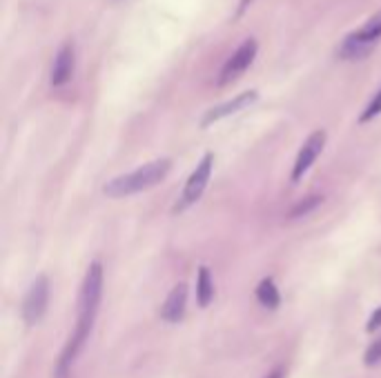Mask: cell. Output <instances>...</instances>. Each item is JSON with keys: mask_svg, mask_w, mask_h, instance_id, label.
I'll use <instances>...</instances> for the list:
<instances>
[{"mask_svg": "<svg viewBox=\"0 0 381 378\" xmlns=\"http://www.w3.org/2000/svg\"><path fill=\"white\" fill-rule=\"evenodd\" d=\"M250 3H252V0H241V3H239V9H237V16H243V12H246Z\"/></svg>", "mask_w": 381, "mask_h": 378, "instance_id": "d6986e66", "label": "cell"}, {"mask_svg": "<svg viewBox=\"0 0 381 378\" xmlns=\"http://www.w3.org/2000/svg\"><path fill=\"white\" fill-rule=\"evenodd\" d=\"M185 307H187V285L178 283L172 287V292L168 294L165 303L161 307V318L165 322H178L185 316Z\"/></svg>", "mask_w": 381, "mask_h": 378, "instance_id": "9c48e42d", "label": "cell"}, {"mask_svg": "<svg viewBox=\"0 0 381 378\" xmlns=\"http://www.w3.org/2000/svg\"><path fill=\"white\" fill-rule=\"evenodd\" d=\"M323 202V196L319 193H312V196H308L303 200H299L297 205L290 209V218H301V216H308L310 211H314Z\"/></svg>", "mask_w": 381, "mask_h": 378, "instance_id": "5bb4252c", "label": "cell"}, {"mask_svg": "<svg viewBox=\"0 0 381 378\" xmlns=\"http://www.w3.org/2000/svg\"><path fill=\"white\" fill-rule=\"evenodd\" d=\"M257 98H259V91L250 89V91H243V94H239V96H234L232 100H225V103L212 107L210 112L203 116L201 127H210V125L219 123V121H223V118H228L232 114L243 112V109H248L252 103H257Z\"/></svg>", "mask_w": 381, "mask_h": 378, "instance_id": "52a82bcc", "label": "cell"}, {"mask_svg": "<svg viewBox=\"0 0 381 378\" xmlns=\"http://www.w3.org/2000/svg\"><path fill=\"white\" fill-rule=\"evenodd\" d=\"M101 298H103V265L94 261L87 267L83 285H80L76 329L69 338L65 352H62L58 358L56 378H67L71 365H74V361H76V356L80 354V349H83L85 343L89 340V334H92L96 316H98V307H101Z\"/></svg>", "mask_w": 381, "mask_h": 378, "instance_id": "6da1fadb", "label": "cell"}, {"mask_svg": "<svg viewBox=\"0 0 381 378\" xmlns=\"http://www.w3.org/2000/svg\"><path fill=\"white\" fill-rule=\"evenodd\" d=\"M377 116H381V89L373 96V100H370V103L366 105L364 114L359 116V123L366 125V123H370V121H375Z\"/></svg>", "mask_w": 381, "mask_h": 378, "instance_id": "9a60e30c", "label": "cell"}, {"mask_svg": "<svg viewBox=\"0 0 381 378\" xmlns=\"http://www.w3.org/2000/svg\"><path fill=\"white\" fill-rule=\"evenodd\" d=\"M212 169H214V154H205L203 158H201V163H198L196 167H194V172L189 174V178H187L185 187H183V193H181L178 202L174 205L176 214L189 209V207L194 205V202L201 200L203 191L207 187V182H210V178H212Z\"/></svg>", "mask_w": 381, "mask_h": 378, "instance_id": "3957f363", "label": "cell"}, {"mask_svg": "<svg viewBox=\"0 0 381 378\" xmlns=\"http://www.w3.org/2000/svg\"><path fill=\"white\" fill-rule=\"evenodd\" d=\"M325 147V132L323 129H316V132H312L310 136L305 138V143L301 145V150H299L297 154V161H295V167H292V182H299L301 180L308 169L312 167L314 161L319 158V154L323 152Z\"/></svg>", "mask_w": 381, "mask_h": 378, "instance_id": "8992f818", "label": "cell"}, {"mask_svg": "<svg viewBox=\"0 0 381 378\" xmlns=\"http://www.w3.org/2000/svg\"><path fill=\"white\" fill-rule=\"evenodd\" d=\"M49 305V279L47 276H36V281L30 285L23 298V320L27 325L41 322Z\"/></svg>", "mask_w": 381, "mask_h": 378, "instance_id": "277c9868", "label": "cell"}, {"mask_svg": "<svg viewBox=\"0 0 381 378\" xmlns=\"http://www.w3.org/2000/svg\"><path fill=\"white\" fill-rule=\"evenodd\" d=\"M257 51H259V43L254 38H246L243 40L237 51L232 54V56L228 58V62L223 64V69L219 73V87H225L230 85V82H234L237 78H241L243 73H246L250 69V64L254 62V58H257Z\"/></svg>", "mask_w": 381, "mask_h": 378, "instance_id": "5b68a950", "label": "cell"}, {"mask_svg": "<svg viewBox=\"0 0 381 378\" xmlns=\"http://www.w3.org/2000/svg\"><path fill=\"white\" fill-rule=\"evenodd\" d=\"M257 300L261 303L263 307L268 309H277L279 303H281V294L277 290V285L272 279H263L257 287Z\"/></svg>", "mask_w": 381, "mask_h": 378, "instance_id": "7c38bea8", "label": "cell"}, {"mask_svg": "<svg viewBox=\"0 0 381 378\" xmlns=\"http://www.w3.org/2000/svg\"><path fill=\"white\" fill-rule=\"evenodd\" d=\"M214 298V281H212V274L210 270L203 265L198 267V274H196V303L198 307H207Z\"/></svg>", "mask_w": 381, "mask_h": 378, "instance_id": "8fae6325", "label": "cell"}, {"mask_svg": "<svg viewBox=\"0 0 381 378\" xmlns=\"http://www.w3.org/2000/svg\"><path fill=\"white\" fill-rule=\"evenodd\" d=\"M377 363H381V338L375 340L366 352V365H377Z\"/></svg>", "mask_w": 381, "mask_h": 378, "instance_id": "2e32d148", "label": "cell"}, {"mask_svg": "<svg viewBox=\"0 0 381 378\" xmlns=\"http://www.w3.org/2000/svg\"><path fill=\"white\" fill-rule=\"evenodd\" d=\"M381 327V307L373 311V316L368 318V325H366V331H375Z\"/></svg>", "mask_w": 381, "mask_h": 378, "instance_id": "e0dca14e", "label": "cell"}, {"mask_svg": "<svg viewBox=\"0 0 381 378\" xmlns=\"http://www.w3.org/2000/svg\"><path fill=\"white\" fill-rule=\"evenodd\" d=\"M266 378H284V367H277V370H272Z\"/></svg>", "mask_w": 381, "mask_h": 378, "instance_id": "ac0fdd59", "label": "cell"}, {"mask_svg": "<svg viewBox=\"0 0 381 378\" xmlns=\"http://www.w3.org/2000/svg\"><path fill=\"white\" fill-rule=\"evenodd\" d=\"M74 67H76V49H74V43H65L62 47L58 49L56 58L51 62V73H49V80H51V87H62L67 85L74 76Z\"/></svg>", "mask_w": 381, "mask_h": 378, "instance_id": "ba28073f", "label": "cell"}, {"mask_svg": "<svg viewBox=\"0 0 381 378\" xmlns=\"http://www.w3.org/2000/svg\"><path fill=\"white\" fill-rule=\"evenodd\" d=\"M170 169H172L170 158H157L152 163H145L143 167L134 169L130 174H123V176L112 178L103 187V191H105V196H110V198L134 196V193H141V191L157 187L159 182L170 174Z\"/></svg>", "mask_w": 381, "mask_h": 378, "instance_id": "7a4b0ae2", "label": "cell"}, {"mask_svg": "<svg viewBox=\"0 0 381 378\" xmlns=\"http://www.w3.org/2000/svg\"><path fill=\"white\" fill-rule=\"evenodd\" d=\"M355 36H357L359 40L375 45L381 38V12H377L364 27H361L359 32H355Z\"/></svg>", "mask_w": 381, "mask_h": 378, "instance_id": "4fadbf2b", "label": "cell"}, {"mask_svg": "<svg viewBox=\"0 0 381 378\" xmlns=\"http://www.w3.org/2000/svg\"><path fill=\"white\" fill-rule=\"evenodd\" d=\"M373 49H375V45L359 40L355 34H350V36H346V40L339 45L337 56L341 60H361V58H366Z\"/></svg>", "mask_w": 381, "mask_h": 378, "instance_id": "30bf717a", "label": "cell"}]
</instances>
